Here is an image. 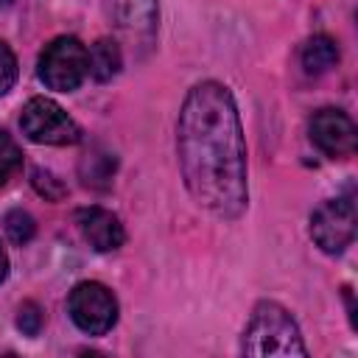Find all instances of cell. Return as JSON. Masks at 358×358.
I'll return each instance as SVG.
<instances>
[{
    "mask_svg": "<svg viewBox=\"0 0 358 358\" xmlns=\"http://www.w3.org/2000/svg\"><path fill=\"white\" fill-rule=\"evenodd\" d=\"M17 324L25 336H39L42 330V308L36 302H22L17 313Z\"/></svg>",
    "mask_w": 358,
    "mask_h": 358,
    "instance_id": "9a60e30c",
    "label": "cell"
},
{
    "mask_svg": "<svg viewBox=\"0 0 358 358\" xmlns=\"http://www.w3.org/2000/svg\"><path fill=\"white\" fill-rule=\"evenodd\" d=\"M179 168L190 196L218 218L246 210V145L232 92L218 81L196 84L176 123Z\"/></svg>",
    "mask_w": 358,
    "mask_h": 358,
    "instance_id": "6da1fadb",
    "label": "cell"
},
{
    "mask_svg": "<svg viewBox=\"0 0 358 358\" xmlns=\"http://www.w3.org/2000/svg\"><path fill=\"white\" fill-rule=\"evenodd\" d=\"M336 62H338V45L330 36L319 34V36H310L305 42V48H302V67H305V73H310V76L327 73L330 67H336Z\"/></svg>",
    "mask_w": 358,
    "mask_h": 358,
    "instance_id": "30bf717a",
    "label": "cell"
},
{
    "mask_svg": "<svg viewBox=\"0 0 358 358\" xmlns=\"http://www.w3.org/2000/svg\"><path fill=\"white\" fill-rule=\"evenodd\" d=\"M31 182H34L36 193H39V196H45L48 201H59V199H64V196H67V187L62 185V179H59L56 173L45 171V168H36V171L31 173Z\"/></svg>",
    "mask_w": 358,
    "mask_h": 358,
    "instance_id": "5bb4252c",
    "label": "cell"
},
{
    "mask_svg": "<svg viewBox=\"0 0 358 358\" xmlns=\"http://www.w3.org/2000/svg\"><path fill=\"white\" fill-rule=\"evenodd\" d=\"M17 81V56L6 42H0V95H6Z\"/></svg>",
    "mask_w": 358,
    "mask_h": 358,
    "instance_id": "2e32d148",
    "label": "cell"
},
{
    "mask_svg": "<svg viewBox=\"0 0 358 358\" xmlns=\"http://www.w3.org/2000/svg\"><path fill=\"white\" fill-rule=\"evenodd\" d=\"M355 193L347 190L330 201H324L310 215V238L327 255L344 252L355 238Z\"/></svg>",
    "mask_w": 358,
    "mask_h": 358,
    "instance_id": "5b68a950",
    "label": "cell"
},
{
    "mask_svg": "<svg viewBox=\"0 0 358 358\" xmlns=\"http://www.w3.org/2000/svg\"><path fill=\"white\" fill-rule=\"evenodd\" d=\"M6 235L11 238V243H17V246H22V243H28L31 238H34V232H36V224H34V218L25 213V210H11V213H6Z\"/></svg>",
    "mask_w": 358,
    "mask_h": 358,
    "instance_id": "4fadbf2b",
    "label": "cell"
},
{
    "mask_svg": "<svg viewBox=\"0 0 358 358\" xmlns=\"http://www.w3.org/2000/svg\"><path fill=\"white\" fill-rule=\"evenodd\" d=\"M70 319L90 336H103L117 322V299L101 282H78L67 299Z\"/></svg>",
    "mask_w": 358,
    "mask_h": 358,
    "instance_id": "8992f818",
    "label": "cell"
},
{
    "mask_svg": "<svg viewBox=\"0 0 358 358\" xmlns=\"http://www.w3.org/2000/svg\"><path fill=\"white\" fill-rule=\"evenodd\" d=\"M76 224H78L84 241L95 252H115L126 241V232H123L120 218L115 213L103 210V207H81L76 213Z\"/></svg>",
    "mask_w": 358,
    "mask_h": 358,
    "instance_id": "ba28073f",
    "label": "cell"
},
{
    "mask_svg": "<svg viewBox=\"0 0 358 358\" xmlns=\"http://www.w3.org/2000/svg\"><path fill=\"white\" fill-rule=\"evenodd\" d=\"M112 20L131 36H151L159 17L157 0H109Z\"/></svg>",
    "mask_w": 358,
    "mask_h": 358,
    "instance_id": "9c48e42d",
    "label": "cell"
},
{
    "mask_svg": "<svg viewBox=\"0 0 358 358\" xmlns=\"http://www.w3.org/2000/svg\"><path fill=\"white\" fill-rule=\"evenodd\" d=\"M22 168V151L8 131L0 129V187Z\"/></svg>",
    "mask_w": 358,
    "mask_h": 358,
    "instance_id": "7c38bea8",
    "label": "cell"
},
{
    "mask_svg": "<svg viewBox=\"0 0 358 358\" xmlns=\"http://www.w3.org/2000/svg\"><path fill=\"white\" fill-rule=\"evenodd\" d=\"M22 134L42 145H73L81 140L78 123L50 98H31L20 115Z\"/></svg>",
    "mask_w": 358,
    "mask_h": 358,
    "instance_id": "277c9868",
    "label": "cell"
},
{
    "mask_svg": "<svg viewBox=\"0 0 358 358\" xmlns=\"http://www.w3.org/2000/svg\"><path fill=\"white\" fill-rule=\"evenodd\" d=\"M8 277V257H6V249L0 246V282Z\"/></svg>",
    "mask_w": 358,
    "mask_h": 358,
    "instance_id": "e0dca14e",
    "label": "cell"
},
{
    "mask_svg": "<svg viewBox=\"0 0 358 358\" xmlns=\"http://www.w3.org/2000/svg\"><path fill=\"white\" fill-rule=\"evenodd\" d=\"M36 73L45 81V87L56 92H73L81 87V81L90 73L87 48L76 36H56L39 53Z\"/></svg>",
    "mask_w": 358,
    "mask_h": 358,
    "instance_id": "3957f363",
    "label": "cell"
},
{
    "mask_svg": "<svg viewBox=\"0 0 358 358\" xmlns=\"http://www.w3.org/2000/svg\"><path fill=\"white\" fill-rule=\"evenodd\" d=\"M87 64H90V73L92 78L98 81H109L117 76L120 64H123V56H120V48L115 39H98L90 50H87Z\"/></svg>",
    "mask_w": 358,
    "mask_h": 358,
    "instance_id": "8fae6325",
    "label": "cell"
},
{
    "mask_svg": "<svg viewBox=\"0 0 358 358\" xmlns=\"http://www.w3.org/2000/svg\"><path fill=\"white\" fill-rule=\"evenodd\" d=\"M243 352L246 355H308V347L302 344L299 327L291 319V313L277 302H260L243 330Z\"/></svg>",
    "mask_w": 358,
    "mask_h": 358,
    "instance_id": "7a4b0ae2",
    "label": "cell"
},
{
    "mask_svg": "<svg viewBox=\"0 0 358 358\" xmlns=\"http://www.w3.org/2000/svg\"><path fill=\"white\" fill-rule=\"evenodd\" d=\"M310 140L324 157L347 159L355 154L358 131H355V123L347 112L324 106V109L313 112V117H310Z\"/></svg>",
    "mask_w": 358,
    "mask_h": 358,
    "instance_id": "52a82bcc",
    "label": "cell"
},
{
    "mask_svg": "<svg viewBox=\"0 0 358 358\" xmlns=\"http://www.w3.org/2000/svg\"><path fill=\"white\" fill-rule=\"evenodd\" d=\"M8 3H11V0H0V8H6V6H8Z\"/></svg>",
    "mask_w": 358,
    "mask_h": 358,
    "instance_id": "ac0fdd59",
    "label": "cell"
}]
</instances>
